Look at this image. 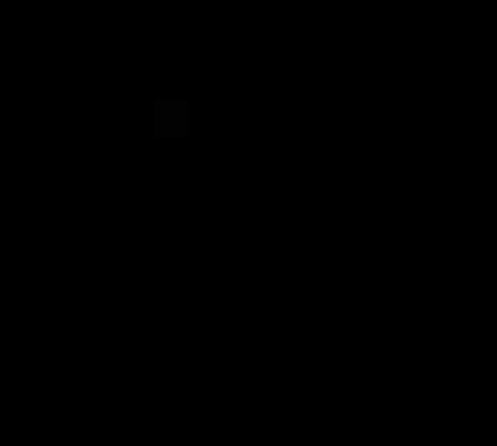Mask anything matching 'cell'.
Masks as SVG:
<instances>
[{"instance_id": "cell-1", "label": "cell", "mask_w": 497, "mask_h": 446, "mask_svg": "<svg viewBox=\"0 0 497 446\" xmlns=\"http://www.w3.org/2000/svg\"><path fill=\"white\" fill-rule=\"evenodd\" d=\"M13 163H17V142L0 138V168H13Z\"/></svg>"}]
</instances>
